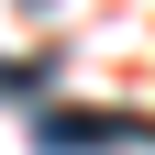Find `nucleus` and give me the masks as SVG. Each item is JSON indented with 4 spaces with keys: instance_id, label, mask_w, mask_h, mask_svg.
Masks as SVG:
<instances>
[{
    "instance_id": "nucleus-1",
    "label": "nucleus",
    "mask_w": 155,
    "mask_h": 155,
    "mask_svg": "<svg viewBox=\"0 0 155 155\" xmlns=\"http://www.w3.org/2000/svg\"><path fill=\"white\" fill-rule=\"evenodd\" d=\"M33 144L45 155H100V144H155V122H122V111H33Z\"/></svg>"
}]
</instances>
